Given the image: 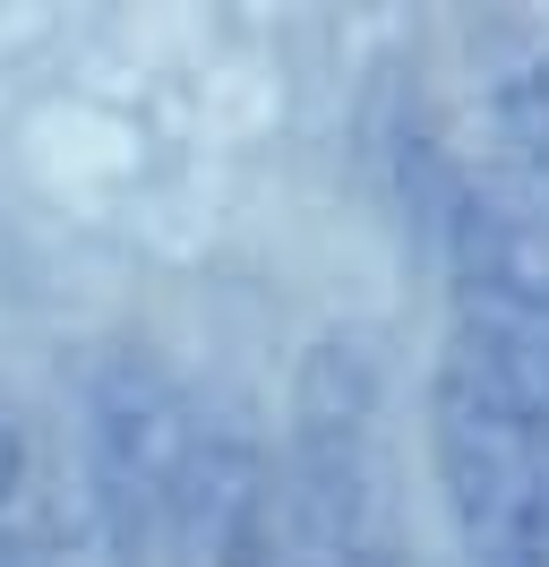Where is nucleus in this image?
<instances>
[{"mask_svg": "<svg viewBox=\"0 0 549 567\" xmlns=\"http://www.w3.org/2000/svg\"><path fill=\"white\" fill-rule=\"evenodd\" d=\"M464 78L480 121V173L515 207L549 224V27L532 18H473L464 27Z\"/></svg>", "mask_w": 549, "mask_h": 567, "instance_id": "nucleus-1", "label": "nucleus"}]
</instances>
